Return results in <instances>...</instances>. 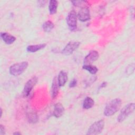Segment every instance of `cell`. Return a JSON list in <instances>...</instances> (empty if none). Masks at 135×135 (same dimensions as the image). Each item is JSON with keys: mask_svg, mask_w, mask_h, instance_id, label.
Masks as SVG:
<instances>
[{"mask_svg": "<svg viewBox=\"0 0 135 135\" xmlns=\"http://www.w3.org/2000/svg\"><path fill=\"white\" fill-rule=\"evenodd\" d=\"M37 81L38 79L35 76L31 78L26 82L22 92V95L24 98H26L29 95L33 87L36 85Z\"/></svg>", "mask_w": 135, "mask_h": 135, "instance_id": "cell-5", "label": "cell"}, {"mask_svg": "<svg viewBox=\"0 0 135 135\" xmlns=\"http://www.w3.org/2000/svg\"><path fill=\"white\" fill-rule=\"evenodd\" d=\"M46 2V1H42L38 2V3H39V5H41V6H44V5H45V4Z\"/></svg>", "mask_w": 135, "mask_h": 135, "instance_id": "cell-23", "label": "cell"}, {"mask_svg": "<svg viewBox=\"0 0 135 135\" xmlns=\"http://www.w3.org/2000/svg\"><path fill=\"white\" fill-rule=\"evenodd\" d=\"M80 42L78 41L69 42L62 50V53L65 55H69L72 54L80 46Z\"/></svg>", "mask_w": 135, "mask_h": 135, "instance_id": "cell-7", "label": "cell"}, {"mask_svg": "<svg viewBox=\"0 0 135 135\" xmlns=\"http://www.w3.org/2000/svg\"><path fill=\"white\" fill-rule=\"evenodd\" d=\"M77 17V14L74 10L71 11L66 17L67 25L71 31H73L76 28Z\"/></svg>", "mask_w": 135, "mask_h": 135, "instance_id": "cell-6", "label": "cell"}, {"mask_svg": "<svg viewBox=\"0 0 135 135\" xmlns=\"http://www.w3.org/2000/svg\"><path fill=\"white\" fill-rule=\"evenodd\" d=\"M99 57V54L98 52L95 50H91L84 57L83 61L84 65L91 64L93 62L97 61Z\"/></svg>", "mask_w": 135, "mask_h": 135, "instance_id": "cell-8", "label": "cell"}, {"mask_svg": "<svg viewBox=\"0 0 135 135\" xmlns=\"http://www.w3.org/2000/svg\"><path fill=\"white\" fill-rule=\"evenodd\" d=\"M64 112V108L62 104L58 102L54 105L53 114L55 117L56 118L61 117L63 114Z\"/></svg>", "mask_w": 135, "mask_h": 135, "instance_id": "cell-11", "label": "cell"}, {"mask_svg": "<svg viewBox=\"0 0 135 135\" xmlns=\"http://www.w3.org/2000/svg\"><path fill=\"white\" fill-rule=\"evenodd\" d=\"M77 16L79 20L82 22L89 21L91 17L89 9L86 6L81 7Z\"/></svg>", "mask_w": 135, "mask_h": 135, "instance_id": "cell-9", "label": "cell"}, {"mask_svg": "<svg viewBox=\"0 0 135 135\" xmlns=\"http://www.w3.org/2000/svg\"><path fill=\"white\" fill-rule=\"evenodd\" d=\"M134 107L135 104L134 103H130L125 105L121 110L117 117L118 122H122L126 119V118L133 112Z\"/></svg>", "mask_w": 135, "mask_h": 135, "instance_id": "cell-3", "label": "cell"}, {"mask_svg": "<svg viewBox=\"0 0 135 135\" xmlns=\"http://www.w3.org/2000/svg\"><path fill=\"white\" fill-rule=\"evenodd\" d=\"M5 134V129L3 125L2 124H0V134L3 135Z\"/></svg>", "mask_w": 135, "mask_h": 135, "instance_id": "cell-22", "label": "cell"}, {"mask_svg": "<svg viewBox=\"0 0 135 135\" xmlns=\"http://www.w3.org/2000/svg\"><path fill=\"white\" fill-rule=\"evenodd\" d=\"M13 134H21V133L18 132H14Z\"/></svg>", "mask_w": 135, "mask_h": 135, "instance_id": "cell-25", "label": "cell"}, {"mask_svg": "<svg viewBox=\"0 0 135 135\" xmlns=\"http://www.w3.org/2000/svg\"><path fill=\"white\" fill-rule=\"evenodd\" d=\"M121 104V100L119 98H115L111 100L104 108V115L109 117L114 114L120 109Z\"/></svg>", "mask_w": 135, "mask_h": 135, "instance_id": "cell-1", "label": "cell"}, {"mask_svg": "<svg viewBox=\"0 0 135 135\" xmlns=\"http://www.w3.org/2000/svg\"><path fill=\"white\" fill-rule=\"evenodd\" d=\"M77 84V80L75 79H73L72 80H71L69 84V87L72 88L75 87Z\"/></svg>", "mask_w": 135, "mask_h": 135, "instance_id": "cell-21", "label": "cell"}, {"mask_svg": "<svg viewBox=\"0 0 135 135\" xmlns=\"http://www.w3.org/2000/svg\"><path fill=\"white\" fill-rule=\"evenodd\" d=\"M2 114H3L2 109V108H1V116H0V117H1H1H2Z\"/></svg>", "mask_w": 135, "mask_h": 135, "instance_id": "cell-26", "label": "cell"}, {"mask_svg": "<svg viewBox=\"0 0 135 135\" xmlns=\"http://www.w3.org/2000/svg\"><path fill=\"white\" fill-rule=\"evenodd\" d=\"M107 85V82H103L101 84V85H100V88H104V87H105V86Z\"/></svg>", "mask_w": 135, "mask_h": 135, "instance_id": "cell-24", "label": "cell"}, {"mask_svg": "<svg viewBox=\"0 0 135 135\" xmlns=\"http://www.w3.org/2000/svg\"><path fill=\"white\" fill-rule=\"evenodd\" d=\"M59 85L58 84L57 77L55 76L52 81L51 90V95L53 99L55 98L59 94Z\"/></svg>", "mask_w": 135, "mask_h": 135, "instance_id": "cell-10", "label": "cell"}, {"mask_svg": "<svg viewBox=\"0 0 135 135\" xmlns=\"http://www.w3.org/2000/svg\"><path fill=\"white\" fill-rule=\"evenodd\" d=\"M83 69L88 71L90 73L92 74H95L97 73L98 69V68L91 64H87V65H84L82 66Z\"/></svg>", "mask_w": 135, "mask_h": 135, "instance_id": "cell-19", "label": "cell"}, {"mask_svg": "<svg viewBox=\"0 0 135 135\" xmlns=\"http://www.w3.org/2000/svg\"><path fill=\"white\" fill-rule=\"evenodd\" d=\"M104 126V121L103 119L99 120L92 123L89 128L86 134L96 135L100 134L102 131Z\"/></svg>", "mask_w": 135, "mask_h": 135, "instance_id": "cell-4", "label": "cell"}, {"mask_svg": "<svg viewBox=\"0 0 135 135\" xmlns=\"http://www.w3.org/2000/svg\"><path fill=\"white\" fill-rule=\"evenodd\" d=\"M72 3H73V5L75 6H79V7H85V4L86 3V2L85 1H72L71 2Z\"/></svg>", "mask_w": 135, "mask_h": 135, "instance_id": "cell-20", "label": "cell"}, {"mask_svg": "<svg viewBox=\"0 0 135 135\" xmlns=\"http://www.w3.org/2000/svg\"><path fill=\"white\" fill-rule=\"evenodd\" d=\"M27 118L28 121L31 123H36L38 120V117L36 112L31 110L27 112Z\"/></svg>", "mask_w": 135, "mask_h": 135, "instance_id": "cell-14", "label": "cell"}, {"mask_svg": "<svg viewBox=\"0 0 135 135\" xmlns=\"http://www.w3.org/2000/svg\"><path fill=\"white\" fill-rule=\"evenodd\" d=\"M58 6V2L55 0H51L49 2V10L50 14L53 15L55 14L57 12Z\"/></svg>", "mask_w": 135, "mask_h": 135, "instance_id": "cell-17", "label": "cell"}, {"mask_svg": "<svg viewBox=\"0 0 135 135\" xmlns=\"http://www.w3.org/2000/svg\"><path fill=\"white\" fill-rule=\"evenodd\" d=\"M94 104V100L91 97H86L83 102V108L85 109H89L93 107Z\"/></svg>", "mask_w": 135, "mask_h": 135, "instance_id": "cell-16", "label": "cell"}, {"mask_svg": "<svg viewBox=\"0 0 135 135\" xmlns=\"http://www.w3.org/2000/svg\"><path fill=\"white\" fill-rule=\"evenodd\" d=\"M1 37L5 43L8 45L13 43L16 40L15 36L6 32H2L1 33Z\"/></svg>", "mask_w": 135, "mask_h": 135, "instance_id": "cell-12", "label": "cell"}, {"mask_svg": "<svg viewBox=\"0 0 135 135\" xmlns=\"http://www.w3.org/2000/svg\"><path fill=\"white\" fill-rule=\"evenodd\" d=\"M28 63L26 61H23L19 63H15L12 65L9 69V73L13 76H18L23 73L27 69Z\"/></svg>", "mask_w": 135, "mask_h": 135, "instance_id": "cell-2", "label": "cell"}, {"mask_svg": "<svg viewBox=\"0 0 135 135\" xmlns=\"http://www.w3.org/2000/svg\"><path fill=\"white\" fill-rule=\"evenodd\" d=\"M57 79L59 86H64L68 79L67 73L64 71H61L58 74Z\"/></svg>", "mask_w": 135, "mask_h": 135, "instance_id": "cell-13", "label": "cell"}, {"mask_svg": "<svg viewBox=\"0 0 135 135\" xmlns=\"http://www.w3.org/2000/svg\"><path fill=\"white\" fill-rule=\"evenodd\" d=\"M46 46L45 44H39L35 45H30L27 46L26 48V50L28 52L34 53L36 52L39 50H41L44 49Z\"/></svg>", "mask_w": 135, "mask_h": 135, "instance_id": "cell-15", "label": "cell"}, {"mask_svg": "<svg viewBox=\"0 0 135 135\" xmlns=\"http://www.w3.org/2000/svg\"><path fill=\"white\" fill-rule=\"evenodd\" d=\"M54 25L51 21H47L44 22L42 25L43 29L45 32H50L54 28Z\"/></svg>", "mask_w": 135, "mask_h": 135, "instance_id": "cell-18", "label": "cell"}]
</instances>
